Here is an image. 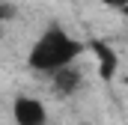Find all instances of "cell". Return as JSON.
<instances>
[{"instance_id": "5", "label": "cell", "mask_w": 128, "mask_h": 125, "mask_svg": "<svg viewBox=\"0 0 128 125\" xmlns=\"http://www.w3.org/2000/svg\"><path fill=\"white\" fill-rule=\"evenodd\" d=\"M0 18L9 21V18H12V6H0Z\"/></svg>"}, {"instance_id": "4", "label": "cell", "mask_w": 128, "mask_h": 125, "mask_svg": "<svg viewBox=\"0 0 128 125\" xmlns=\"http://www.w3.org/2000/svg\"><path fill=\"white\" fill-rule=\"evenodd\" d=\"M80 72L74 68V66H63V68H57L54 72V86H57V92H63V95H72V92H78L80 90Z\"/></svg>"}, {"instance_id": "1", "label": "cell", "mask_w": 128, "mask_h": 125, "mask_svg": "<svg viewBox=\"0 0 128 125\" xmlns=\"http://www.w3.org/2000/svg\"><path fill=\"white\" fill-rule=\"evenodd\" d=\"M80 51H84V48H80V42H78V39H72L63 27H48V30L36 39V45L30 48L27 62H30L33 72L54 74L57 68L72 66V60H78V54H80Z\"/></svg>"}, {"instance_id": "3", "label": "cell", "mask_w": 128, "mask_h": 125, "mask_svg": "<svg viewBox=\"0 0 128 125\" xmlns=\"http://www.w3.org/2000/svg\"><path fill=\"white\" fill-rule=\"evenodd\" d=\"M90 48H92V54H96V60H98V74H101V80H113V74H116V68H119L116 51H113L110 45H104V42H92Z\"/></svg>"}, {"instance_id": "2", "label": "cell", "mask_w": 128, "mask_h": 125, "mask_svg": "<svg viewBox=\"0 0 128 125\" xmlns=\"http://www.w3.org/2000/svg\"><path fill=\"white\" fill-rule=\"evenodd\" d=\"M12 116H15V125H45V122H48L45 104H42L39 98H30V95L15 98V104H12Z\"/></svg>"}]
</instances>
